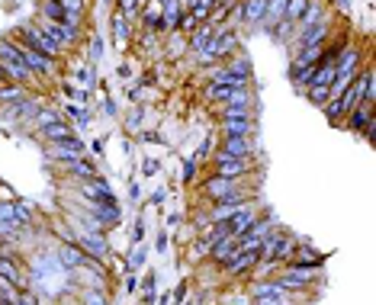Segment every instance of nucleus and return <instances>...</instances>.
<instances>
[{
    "label": "nucleus",
    "mask_w": 376,
    "mask_h": 305,
    "mask_svg": "<svg viewBox=\"0 0 376 305\" xmlns=\"http://www.w3.org/2000/svg\"><path fill=\"white\" fill-rule=\"evenodd\" d=\"M235 52H242V33H238L235 26H216V36H212L206 45V55L212 58L216 65H222V61H228Z\"/></svg>",
    "instance_id": "obj_1"
},
{
    "label": "nucleus",
    "mask_w": 376,
    "mask_h": 305,
    "mask_svg": "<svg viewBox=\"0 0 376 305\" xmlns=\"http://www.w3.org/2000/svg\"><path fill=\"white\" fill-rule=\"evenodd\" d=\"M13 39L17 42H23L26 49H33V52H42V55H49V58H65V52L55 45V42L49 39V36L42 33L36 23H23V26H17V33H13Z\"/></svg>",
    "instance_id": "obj_2"
},
{
    "label": "nucleus",
    "mask_w": 376,
    "mask_h": 305,
    "mask_svg": "<svg viewBox=\"0 0 376 305\" xmlns=\"http://www.w3.org/2000/svg\"><path fill=\"white\" fill-rule=\"evenodd\" d=\"M258 157V141L251 139H219L212 161H254Z\"/></svg>",
    "instance_id": "obj_3"
},
{
    "label": "nucleus",
    "mask_w": 376,
    "mask_h": 305,
    "mask_svg": "<svg viewBox=\"0 0 376 305\" xmlns=\"http://www.w3.org/2000/svg\"><path fill=\"white\" fill-rule=\"evenodd\" d=\"M341 129H351L354 135H363V139H373V129H376V103H360L357 109L344 116Z\"/></svg>",
    "instance_id": "obj_4"
},
{
    "label": "nucleus",
    "mask_w": 376,
    "mask_h": 305,
    "mask_svg": "<svg viewBox=\"0 0 376 305\" xmlns=\"http://www.w3.org/2000/svg\"><path fill=\"white\" fill-rule=\"evenodd\" d=\"M77 196L87 199V203H97V206H119L116 193L103 177H93V180H81L77 183Z\"/></svg>",
    "instance_id": "obj_5"
},
{
    "label": "nucleus",
    "mask_w": 376,
    "mask_h": 305,
    "mask_svg": "<svg viewBox=\"0 0 376 305\" xmlns=\"http://www.w3.org/2000/svg\"><path fill=\"white\" fill-rule=\"evenodd\" d=\"M248 183V177H242V180H232V177H219V173H209L206 180L196 187V193H200L203 199H209V203H216V199L228 196V193H235L238 187H244Z\"/></svg>",
    "instance_id": "obj_6"
},
{
    "label": "nucleus",
    "mask_w": 376,
    "mask_h": 305,
    "mask_svg": "<svg viewBox=\"0 0 376 305\" xmlns=\"http://www.w3.org/2000/svg\"><path fill=\"white\" fill-rule=\"evenodd\" d=\"M19 45H23V42H19ZM23 61L33 68V75L39 77L42 84L55 81V77H58V71H61V61H58V58H49V55H42V52L26 49V45H23Z\"/></svg>",
    "instance_id": "obj_7"
},
{
    "label": "nucleus",
    "mask_w": 376,
    "mask_h": 305,
    "mask_svg": "<svg viewBox=\"0 0 376 305\" xmlns=\"http://www.w3.org/2000/svg\"><path fill=\"white\" fill-rule=\"evenodd\" d=\"M258 260H260V251H242L238 248L232 260L222 267V273H226V276H235V280H251V273H254Z\"/></svg>",
    "instance_id": "obj_8"
},
{
    "label": "nucleus",
    "mask_w": 376,
    "mask_h": 305,
    "mask_svg": "<svg viewBox=\"0 0 376 305\" xmlns=\"http://www.w3.org/2000/svg\"><path fill=\"white\" fill-rule=\"evenodd\" d=\"M45 148H49V157L55 161V164L77 161V157H91V155H87V145H84L77 135H75V139H65V141H49Z\"/></svg>",
    "instance_id": "obj_9"
},
{
    "label": "nucleus",
    "mask_w": 376,
    "mask_h": 305,
    "mask_svg": "<svg viewBox=\"0 0 376 305\" xmlns=\"http://www.w3.org/2000/svg\"><path fill=\"white\" fill-rule=\"evenodd\" d=\"M286 264L306 267V270H322V267H325V254H322V251H315V248H309V241H296Z\"/></svg>",
    "instance_id": "obj_10"
},
{
    "label": "nucleus",
    "mask_w": 376,
    "mask_h": 305,
    "mask_svg": "<svg viewBox=\"0 0 376 305\" xmlns=\"http://www.w3.org/2000/svg\"><path fill=\"white\" fill-rule=\"evenodd\" d=\"M258 132V119H219V139H251Z\"/></svg>",
    "instance_id": "obj_11"
},
{
    "label": "nucleus",
    "mask_w": 376,
    "mask_h": 305,
    "mask_svg": "<svg viewBox=\"0 0 376 305\" xmlns=\"http://www.w3.org/2000/svg\"><path fill=\"white\" fill-rule=\"evenodd\" d=\"M84 260H87V254L81 251V244H58V251H55V264L65 273H75L77 267H84Z\"/></svg>",
    "instance_id": "obj_12"
},
{
    "label": "nucleus",
    "mask_w": 376,
    "mask_h": 305,
    "mask_svg": "<svg viewBox=\"0 0 376 305\" xmlns=\"http://www.w3.org/2000/svg\"><path fill=\"white\" fill-rule=\"evenodd\" d=\"M212 173L242 180V177H251V173H254V161H212Z\"/></svg>",
    "instance_id": "obj_13"
},
{
    "label": "nucleus",
    "mask_w": 376,
    "mask_h": 305,
    "mask_svg": "<svg viewBox=\"0 0 376 305\" xmlns=\"http://www.w3.org/2000/svg\"><path fill=\"white\" fill-rule=\"evenodd\" d=\"M58 171L65 173V177H71V180H93V177H100V173H97V167L91 164V157L65 161V164H58Z\"/></svg>",
    "instance_id": "obj_14"
},
{
    "label": "nucleus",
    "mask_w": 376,
    "mask_h": 305,
    "mask_svg": "<svg viewBox=\"0 0 376 305\" xmlns=\"http://www.w3.org/2000/svg\"><path fill=\"white\" fill-rule=\"evenodd\" d=\"M254 219H258V209H254V203L244 209H238V212L228 219V235L232 238H242V235H248L251 225H254Z\"/></svg>",
    "instance_id": "obj_15"
},
{
    "label": "nucleus",
    "mask_w": 376,
    "mask_h": 305,
    "mask_svg": "<svg viewBox=\"0 0 376 305\" xmlns=\"http://www.w3.org/2000/svg\"><path fill=\"white\" fill-rule=\"evenodd\" d=\"M235 251H238V241L235 238H222V241H216V244H212V248H209V264L212 267H219V270H222V267L228 264V260H232L235 257Z\"/></svg>",
    "instance_id": "obj_16"
},
{
    "label": "nucleus",
    "mask_w": 376,
    "mask_h": 305,
    "mask_svg": "<svg viewBox=\"0 0 376 305\" xmlns=\"http://www.w3.org/2000/svg\"><path fill=\"white\" fill-rule=\"evenodd\" d=\"M328 13V0H309V7H306V13L299 17V23H296V36H302L306 29H312V26L318 23V19Z\"/></svg>",
    "instance_id": "obj_17"
},
{
    "label": "nucleus",
    "mask_w": 376,
    "mask_h": 305,
    "mask_svg": "<svg viewBox=\"0 0 376 305\" xmlns=\"http://www.w3.org/2000/svg\"><path fill=\"white\" fill-rule=\"evenodd\" d=\"M212 36H216V26H212V23H200V26H196V33L187 36V52H190V55L206 52V45H209Z\"/></svg>",
    "instance_id": "obj_18"
},
{
    "label": "nucleus",
    "mask_w": 376,
    "mask_h": 305,
    "mask_svg": "<svg viewBox=\"0 0 376 305\" xmlns=\"http://www.w3.org/2000/svg\"><path fill=\"white\" fill-rule=\"evenodd\" d=\"M109 29H113V45H116V49H125V45L132 42V19L113 13V17H109Z\"/></svg>",
    "instance_id": "obj_19"
},
{
    "label": "nucleus",
    "mask_w": 376,
    "mask_h": 305,
    "mask_svg": "<svg viewBox=\"0 0 376 305\" xmlns=\"http://www.w3.org/2000/svg\"><path fill=\"white\" fill-rule=\"evenodd\" d=\"M232 91L235 87H226V84H203V103L209 107H226L228 100H232Z\"/></svg>",
    "instance_id": "obj_20"
},
{
    "label": "nucleus",
    "mask_w": 376,
    "mask_h": 305,
    "mask_svg": "<svg viewBox=\"0 0 376 305\" xmlns=\"http://www.w3.org/2000/svg\"><path fill=\"white\" fill-rule=\"evenodd\" d=\"M42 141L49 145V141H65V139H75V125L68 123V119H58V123H52L42 129Z\"/></svg>",
    "instance_id": "obj_21"
},
{
    "label": "nucleus",
    "mask_w": 376,
    "mask_h": 305,
    "mask_svg": "<svg viewBox=\"0 0 376 305\" xmlns=\"http://www.w3.org/2000/svg\"><path fill=\"white\" fill-rule=\"evenodd\" d=\"M77 305H113V292L100 286H87L77 292Z\"/></svg>",
    "instance_id": "obj_22"
},
{
    "label": "nucleus",
    "mask_w": 376,
    "mask_h": 305,
    "mask_svg": "<svg viewBox=\"0 0 376 305\" xmlns=\"http://www.w3.org/2000/svg\"><path fill=\"white\" fill-rule=\"evenodd\" d=\"M0 61H23V45L13 36H0Z\"/></svg>",
    "instance_id": "obj_23"
},
{
    "label": "nucleus",
    "mask_w": 376,
    "mask_h": 305,
    "mask_svg": "<svg viewBox=\"0 0 376 305\" xmlns=\"http://www.w3.org/2000/svg\"><path fill=\"white\" fill-rule=\"evenodd\" d=\"M29 97V87L23 84H3L0 87V107H7V103H19V100Z\"/></svg>",
    "instance_id": "obj_24"
},
{
    "label": "nucleus",
    "mask_w": 376,
    "mask_h": 305,
    "mask_svg": "<svg viewBox=\"0 0 376 305\" xmlns=\"http://www.w3.org/2000/svg\"><path fill=\"white\" fill-rule=\"evenodd\" d=\"M58 119H65V116H61V113H58V109H55V107H45V103H42V107H39V113L33 116V129H36V132H42L45 125L58 123Z\"/></svg>",
    "instance_id": "obj_25"
},
{
    "label": "nucleus",
    "mask_w": 376,
    "mask_h": 305,
    "mask_svg": "<svg viewBox=\"0 0 376 305\" xmlns=\"http://www.w3.org/2000/svg\"><path fill=\"white\" fill-rule=\"evenodd\" d=\"M306 7H309V0H286V10H283V19H290L292 26L299 23V17L306 13Z\"/></svg>",
    "instance_id": "obj_26"
},
{
    "label": "nucleus",
    "mask_w": 376,
    "mask_h": 305,
    "mask_svg": "<svg viewBox=\"0 0 376 305\" xmlns=\"http://www.w3.org/2000/svg\"><path fill=\"white\" fill-rule=\"evenodd\" d=\"M283 10H286V0H267V13H264V26H274L283 19Z\"/></svg>",
    "instance_id": "obj_27"
},
{
    "label": "nucleus",
    "mask_w": 376,
    "mask_h": 305,
    "mask_svg": "<svg viewBox=\"0 0 376 305\" xmlns=\"http://www.w3.org/2000/svg\"><path fill=\"white\" fill-rule=\"evenodd\" d=\"M276 29H270V39L276 42H292V36H296V26L290 23V19H280V23H274Z\"/></svg>",
    "instance_id": "obj_28"
},
{
    "label": "nucleus",
    "mask_w": 376,
    "mask_h": 305,
    "mask_svg": "<svg viewBox=\"0 0 376 305\" xmlns=\"http://www.w3.org/2000/svg\"><path fill=\"white\" fill-rule=\"evenodd\" d=\"M222 65H226L228 71H235V75H248L251 77V61L242 55V52H235V55L228 58V61H222Z\"/></svg>",
    "instance_id": "obj_29"
},
{
    "label": "nucleus",
    "mask_w": 376,
    "mask_h": 305,
    "mask_svg": "<svg viewBox=\"0 0 376 305\" xmlns=\"http://www.w3.org/2000/svg\"><path fill=\"white\" fill-rule=\"evenodd\" d=\"M164 52H167V58H171V61H177V58H184V55H187V36L177 33V42H174V39H167Z\"/></svg>",
    "instance_id": "obj_30"
},
{
    "label": "nucleus",
    "mask_w": 376,
    "mask_h": 305,
    "mask_svg": "<svg viewBox=\"0 0 376 305\" xmlns=\"http://www.w3.org/2000/svg\"><path fill=\"white\" fill-rule=\"evenodd\" d=\"M139 3L135 0H113V13H119V17H125V19H135L139 17Z\"/></svg>",
    "instance_id": "obj_31"
},
{
    "label": "nucleus",
    "mask_w": 376,
    "mask_h": 305,
    "mask_svg": "<svg viewBox=\"0 0 376 305\" xmlns=\"http://www.w3.org/2000/svg\"><path fill=\"white\" fill-rule=\"evenodd\" d=\"M306 100H309V103H315V107H325L328 100H331V91H328V87H306Z\"/></svg>",
    "instance_id": "obj_32"
},
{
    "label": "nucleus",
    "mask_w": 376,
    "mask_h": 305,
    "mask_svg": "<svg viewBox=\"0 0 376 305\" xmlns=\"http://www.w3.org/2000/svg\"><path fill=\"white\" fill-rule=\"evenodd\" d=\"M87 61H91V65H100L103 61V39L100 36H91V42H87Z\"/></svg>",
    "instance_id": "obj_33"
},
{
    "label": "nucleus",
    "mask_w": 376,
    "mask_h": 305,
    "mask_svg": "<svg viewBox=\"0 0 376 305\" xmlns=\"http://www.w3.org/2000/svg\"><path fill=\"white\" fill-rule=\"evenodd\" d=\"M145 260H148V248H145V244H135L129 260H125V267H129V270H139V267H145Z\"/></svg>",
    "instance_id": "obj_34"
},
{
    "label": "nucleus",
    "mask_w": 376,
    "mask_h": 305,
    "mask_svg": "<svg viewBox=\"0 0 376 305\" xmlns=\"http://www.w3.org/2000/svg\"><path fill=\"white\" fill-rule=\"evenodd\" d=\"M65 119L68 123H75V125H84L87 123V109L77 107V103H65Z\"/></svg>",
    "instance_id": "obj_35"
},
{
    "label": "nucleus",
    "mask_w": 376,
    "mask_h": 305,
    "mask_svg": "<svg viewBox=\"0 0 376 305\" xmlns=\"http://www.w3.org/2000/svg\"><path fill=\"white\" fill-rule=\"evenodd\" d=\"M142 123H145V107H135L132 113L125 116V129H129V132H139V129H142Z\"/></svg>",
    "instance_id": "obj_36"
},
{
    "label": "nucleus",
    "mask_w": 376,
    "mask_h": 305,
    "mask_svg": "<svg viewBox=\"0 0 376 305\" xmlns=\"http://www.w3.org/2000/svg\"><path fill=\"white\" fill-rule=\"evenodd\" d=\"M196 171H200V161H196V157L193 155H187L184 157V183H196Z\"/></svg>",
    "instance_id": "obj_37"
},
{
    "label": "nucleus",
    "mask_w": 376,
    "mask_h": 305,
    "mask_svg": "<svg viewBox=\"0 0 376 305\" xmlns=\"http://www.w3.org/2000/svg\"><path fill=\"white\" fill-rule=\"evenodd\" d=\"M139 292H158V273H155V270H145L142 280H139Z\"/></svg>",
    "instance_id": "obj_38"
},
{
    "label": "nucleus",
    "mask_w": 376,
    "mask_h": 305,
    "mask_svg": "<svg viewBox=\"0 0 376 305\" xmlns=\"http://www.w3.org/2000/svg\"><path fill=\"white\" fill-rule=\"evenodd\" d=\"M187 292H190V280H184L177 289H171V305H184L187 302Z\"/></svg>",
    "instance_id": "obj_39"
},
{
    "label": "nucleus",
    "mask_w": 376,
    "mask_h": 305,
    "mask_svg": "<svg viewBox=\"0 0 376 305\" xmlns=\"http://www.w3.org/2000/svg\"><path fill=\"white\" fill-rule=\"evenodd\" d=\"M145 235H148V225H145V215L135 219V228H132V241L135 244H145Z\"/></svg>",
    "instance_id": "obj_40"
},
{
    "label": "nucleus",
    "mask_w": 376,
    "mask_h": 305,
    "mask_svg": "<svg viewBox=\"0 0 376 305\" xmlns=\"http://www.w3.org/2000/svg\"><path fill=\"white\" fill-rule=\"evenodd\" d=\"M139 139H142L145 145H164V135L155 132V129H139Z\"/></svg>",
    "instance_id": "obj_41"
},
{
    "label": "nucleus",
    "mask_w": 376,
    "mask_h": 305,
    "mask_svg": "<svg viewBox=\"0 0 376 305\" xmlns=\"http://www.w3.org/2000/svg\"><path fill=\"white\" fill-rule=\"evenodd\" d=\"M158 171H161L158 157H145V161H142V177H155Z\"/></svg>",
    "instance_id": "obj_42"
},
{
    "label": "nucleus",
    "mask_w": 376,
    "mask_h": 305,
    "mask_svg": "<svg viewBox=\"0 0 376 305\" xmlns=\"http://www.w3.org/2000/svg\"><path fill=\"white\" fill-rule=\"evenodd\" d=\"M209 151H216V141H212V139L203 141V145L196 148V155H193V157H196V161H203V157H209Z\"/></svg>",
    "instance_id": "obj_43"
},
{
    "label": "nucleus",
    "mask_w": 376,
    "mask_h": 305,
    "mask_svg": "<svg viewBox=\"0 0 376 305\" xmlns=\"http://www.w3.org/2000/svg\"><path fill=\"white\" fill-rule=\"evenodd\" d=\"M167 244H171V231H158V238H155V251H161V254H164Z\"/></svg>",
    "instance_id": "obj_44"
},
{
    "label": "nucleus",
    "mask_w": 376,
    "mask_h": 305,
    "mask_svg": "<svg viewBox=\"0 0 376 305\" xmlns=\"http://www.w3.org/2000/svg\"><path fill=\"white\" fill-rule=\"evenodd\" d=\"M164 222H167V228H180V225H184V215H180V212H167Z\"/></svg>",
    "instance_id": "obj_45"
},
{
    "label": "nucleus",
    "mask_w": 376,
    "mask_h": 305,
    "mask_svg": "<svg viewBox=\"0 0 376 305\" xmlns=\"http://www.w3.org/2000/svg\"><path fill=\"white\" fill-rule=\"evenodd\" d=\"M125 292H139V276L135 273H125Z\"/></svg>",
    "instance_id": "obj_46"
},
{
    "label": "nucleus",
    "mask_w": 376,
    "mask_h": 305,
    "mask_svg": "<svg viewBox=\"0 0 376 305\" xmlns=\"http://www.w3.org/2000/svg\"><path fill=\"white\" fill-rule=\"evenodd\" d=\"M91 157H103V139H93L91 141Z\"/></svg>",
    "instance_id": "obj_47"
},
{
    "label": "nucleus",
    "mask_w": 376,
    "mask_h": 305,
    "mask_svg": "<svg viewBox=\"0 0 376 305\" xmlns=\"http://www.w3.org/2000/svg\"><path fill=\"white\" fill-rule=\"evenodd\" d=\"M164 199H167V187H164V190H155V193H151V206H158V203H164Z\"/></svg>",
    "instance_id": "obj_48"
},
{
    "label": "nucleus",
    "mask_w": 376,
    "mask_h": 305,
    "mask_svg": "<svg viewBox=\"0 0 376 305\" xmlns=\"http://www.w3.org/2000/svg\"><path fill=\"white\" fill-rule=\"evenodd\" d=\"M129 75H132V65H129V61H123V65L116 68V77H123V81H125Z\"/></svg>",
    "instance_id": "obj_49"
},
{
    "label": "nucleus",
    "mask_w": 376,
    "mask_h": 305,
    "mask_svg": "<svg viewBox=\"0 0 376 305\" xmlns=\"http://www.w3.org/2000/svg\"><path fill=\"white\" fill-rule=\"evenodd\" d=\"M103 116H116V103L113 100H103Z\"/></svg>",
    "instance_id": "obj_50"
},
{
    "label": "nucleus",
    "mask_w": 376,
    "mask_h": 305,
    "mask_svg": "<svg viewBox=\"0 0 376 305\" xmlns=\"http://www.w3.org/2000/svg\"><path fill=\"white\" fill-rule=\"evenodd\" d=\"M129 196H132V199H139V196H142V187H139V180H132V183H129Z\"/></svg>",
    "instance_id": "obj_51"
},
{
    "label": "nucleus",
    "mask_w": 376,
    "mask_h": 305,
    "mask_svg": "<svg viewBox=\"0 0 376 305\" xmlns=\"http://www.w3.org/2000/svg\"><path fill=\"white\" fill-rule=\"evenodd\" d=\"M155 299H158V292H142V305H155Z\"/></svg>",
    "instance_id": "obj_52"
},
{
    "label": "nucleus",
    "mask_w": 376,
    "mask_h": 305,
    "mask_svg": "<svg viewBox=\"0 0 376 305\" xmlns=\"http://www.w3.org/2000/svg\"><path fill=\"white\" fill-rule=\"evenodd\" d=\"M334 7L341 10V13H347V10H351V0H334Z\"/></svg>",
    "instance_id": "obj_53"
},
{
    "label": "nucleus",
    "mask_w": 376,
    "mask_h": 305,
    "mask_svg": "<svg viewBox=\"0 0 376 305\" xmlns=\"http://www.w3.org/2000/svg\"><path fill=\"white\" fill-rule=\"evenodd\" d=\"M155 305H171V292H161V296L155 299Z\"/></svg>",
    "instance_id": "obj_54"
},
{
    "label": "nucleus",
    "mask_w": 376,
    "mask_h": 305,
    "mask_svg": "<svg viewBox=\"0 0 376 305\" xmlns=\"http://www.w3.org/2000/svg\"><path fill=\"white\" fill-rule=\"evenodd\" d=\"M135 3H139V7H145V3H151V0H135Z\"/></svg>",
    "instance_id": "obj_55"
},
{
    "label": "nucleus",
    "mask_w": 376,
    "mask_h": 305,
    "mask_svg": "<svg viewBox=\"0 0 376 305\" xmlns=\"http://www.w3.org/2000/svg\"><path fill=\"white\" fill-rule=\"evenodd\" d=\"M3 244H7V238H3V235H0V248H3Z\"/></svg>",
    "instance_id": "obj_56"
},
{
    "label": "nucleus",
    "mask_w": 376,
    "mask_h": 305,
    "mask_svg": "<svg viewBox=\"0 0 376 305\" xmlns=\"http://www.w3.org/2000/svg\"><path fill=\"white\" fill-rule=\"evenodd\" d=\"M100 3H113V0H100Z\"/></svg>",
    "instance_id": "obj_57"
},
{
    "label": "nucleus",
    "mask_w": 376,
    "mask_h": 305,
    "mask_svg": "<svg viewBox=\"0 0 376 305\" xmlns=\"http://www.w3.org/2000/svg\"><path fill=\"white\" fill-rule=\"evenodd\" d=\"M75 305H77V302H75Z\"/></svg>",
    "instance_id": "obj_58"
}]
</instances>
